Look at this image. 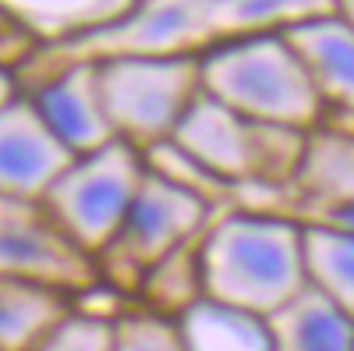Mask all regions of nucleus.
I'll list each match as a JSON object with an SVG mask.
<instances>
[{
	"mask_svg": "<svg viewBox=\"0 0 354 351\" xmlns=\"http://www.w3.org/2000/svg\"><path fill=\"white\" fill-rule=\"evenodd\" d=\"M110 351H185L177 316L156 312L149 305L113 316V344Z\"/></svg>",
	"mask_w": 354,
	"mask_h": 351,
	"instance_id": "a211bd4d",
	"label": "nucleus"
},
{
	"mask_svg": "<svg viewBox=\"0 0 354 351\" xmlns=\"http://www.w3.org/2000/svg\"><path fill=\"white\" fill-rule=\"evenodd\" d=\"M326 110L354 107V25L337 15H315L280 28Z\"/></svg>",
	"mask_w": 354,
	"mask_h": 351,
	"instance_id": "9b49d317",
	"label": "nucleus"
},
{
	"mask_svg": "<svg viewBox=\"0 0 354 351\" xmlns=\"http://www.w3.org/2000/svg\"><path fill=\"white\" fill-rule=\"evenodd\" d=\"M131 4L135 0H0V11L11 15L36 46L46 50L121 21Z\"/></svg>",
	"mask_w": 354,
	"mask_h": 351,
	"instance_id": "4468645a",
	"label": "nucleus"
},
{
	"mask_svg": "<svg viewBox=\"0 0 354 351\" xmlns=\"http://www.w3.org/2000/svg\"><path fill=\"white\" fill-rule=\"evenodd\" d=\"M185 351H273L262 316L230 309L209 298H195L177 312Z\"/></svg>",
	"mask_w": 354,
	"mask_h": 351,
	"instance_id": "dca6fc26",
	"label": "nucleus"
},
{
	"mask_svg": "<svg viewBox=\"0 0 354 351\" xmlns=\"http://www.w3.org/2000/svg\"><path fill=\"white\" fill-rule=\"evenodd\" d=\"M290 185L319 210L351 213L354 199V138L351 128L319 121L305 132L301 156L294 163Z\"/></svg>",
	"mask_w": 354,
	"mask_h": 351,
	"instance_id": "f8f14e48",
	"label": "nucleus"
},
{
	"mask_svg": "<svg viewBox=\"0 0 354 351\" xmlns=\"http://www.w3.org/2000/svg\"><path fill=\"white\" fill-rule=\"evenodd\" d=\"M209 220H213V199H205L202 192L149 167L121 227L113 231L106 249L96 255L100 277L106 270L110 280H117L128 291H138L142 277L156 262L192 245Z\"/></svg>",
	"mask_w": 354,
	"mask_h": 351,
	"instance_id": "0eeeda50",
	"label": "nucleus"
},
{
	"mask_svg": "<svg viewBox=\"0 0 354 351\" xmlns=\"http://www.w3.org/2000/svg\"><path fill=\"white\" fill-rule=\"evenodd\" d=\"M113 344V316L71 309L32 351H110Z\"/></svg>",
	"mask_w": 354,
	"mask_h": 351,
	"instance_id": "6ab92c4d",
	"label": "nucleus"
},
{
	"mask_svg": "<svg viewBox=\"0 0 354 351\" xmlns=\"http://www.w3.org/2000/svg\"><path fill=\"white\" fill-rule=\"evenodd\" d=\"M301 270L305 287L354 312V238L351 227L337 224H301Z\"/></svg>",
	"mask_w": 354,
	"mask_h": 351,
	"instance_id": "f3484780",
	"label": "nucleus"
},
{
	"mask_svg": "<svg viewBox=\"0 0 354 351\" xmlns=\"http://www.w3.org/2000/svg\"><path fill=\"white\" fill-rule=\"evenodd\" d=\"M0 277L61 287L78 298L100 284V267L57 227L39 199L0 195Z\"/></svg>",
	"mask_w": 354,
	"mask_h": 351,
	"instance_id": "6e6552de",
	"label": "nucleus"
},
{
	"mask_svg": "<svg viewBox=\"0 0 354 351\" xmlns=\"http://www.w3.org/2000/svg\"><path fill=\"white\" fill-rule=\"evenodd\" d=\"M36 39L25 33V28L11 18V15H4L0 11V68L4 71H21L28 61L36 57Z\"/></svg>",
	"mask_w": 354,
	"mask_h": 351,
	"instance_id": "aec40b11",
	"label": "nucleus"
},
{
	"mask_svg": "<svg viewBox=\"0 0 354 351\" xmlns=\"http://www.w3.org/2000/svg\"><path fill=\"white\" fill-rule=\"evenodd\" d=\"M96 85L113 138L145 153L174 135L177 121L202 93L198 57H103L96 61Z\"/></svg>",
	"mask_w": 354,
	"mask_h": 351,
	"instance_id": "39448f33",
	"label": "nucleus"
},
{
	"mask_svg": "<svg viewBox=\"0 0 354 351\" xmlns=\"http://www.w3.org/2000/svg\"><path fill=\"white\" fill-rule=\"evenodd\" d=\"M21 93L36 107L50 135L71 156L93 153L113 138L100 100V85H96V61H78V64H64L46 75H36L21 82Z\"/></svg>",
	"mask_w": 354,
	"mask_h": 351,
	"instance_id": "1a4fd4ad",
	"label": "nucleus"
},
{
	"mask_svg": "<svg viewBox=\"0 0 354 351\" xmlns=\"http://www.w3.org/2000/svg\"><path fill=\"white\" fill-rule=\"evenodd\" d=\"M71 153L50 135L25 93L0 107V195L43 199Z\"/></svg>",
	"mask_w": 354,
	"mask_h": 351,
	"instance_id": "9d476101",
	"label": "nucleus"
},
{
	"mask_svg": "<svg viewBox=\"0 0 354 351\" xmlns=\"http://www.w3.org/2000/svg\"><path fill=\"white\" fill-rule=\"evenodd\" d=\"M145 170L149 163L142 150L110 138L93 153L71 156V163L53 178L39 202L57 220V227L96 259L113 238V231L121 227Z\"/></svg>",
	"mask_w": 354,
	"mask_h": 351,
	"instance_id": "423d86ee",
	"label": "nucleus"
},
{
	"mask_svg": "<svg viewBox=\"0 0 354 351\" xmlns=\"http://www.w3.org/2000/svg\"><path fill=\"white\" fill-rule=\"evenodd\" d=\"M18 93H21V85H18L15 71H4V68H0V107H4L8 100H15Z\"/></svg>",
	"mask_w": 354,
	"mask_h": 351,
	"instance_id": "412c9836",
	"label": "nucleus"
},
{
	"mask_svg": "<svg viewBox=\"0 0 354 351\" xmlns=\"http://www.w3.org/2000/svg\"><path fill=\"white\" fill-rule=\"evenodd\" d=\"M315 15H333V0H135L121 21L100 33L36 50V57L15 78L21 85L53 68L121 53L202 57L205 50L230 39L273 33V28Z\"/></svg>",
	"mask_w": 354,
	"mask_h": 351,
	"instance_id": "f257e3e1",
	"label": "nucleus"
},
{
	"mask_svg": "<svg viewBox=\"0 0 354 351\" xmlns=\"http://www.w3.org/2000/svg\"><path fill=\"white\" fill-rule=\"evenodd\" d=\"M167 142L216 185H290L305 132L245 121L198 93Z\"/></svg>",
	"mask_w": 354,
	"mask_h": 351,
	"instance_id": "20e7f679",
	"label": "nucleus"
},
{
	"mask_svg": "<svg viewBox=\"0 0 354 351\" xmlns=\"http://www.w3.org/2000/svg\"><path fill=\"white\" fill-rule=\"evenodd\" d=\"M354 312L305 287L266 316L273 351H354Z\"/></svg>",
	"mask_w": 354,
	"mask_h": 351,
	"instance_id": "ddd939ff",
	"label": "nucleus"
},
{
	"mask_svg": "<svg viewBox=\"0 0 354 351\" xmlns=\"http://www.w3.org/2000/svg\"><path fill=\"white\" fill-rule=\"evenodd\" d=\"M71 309L75 298L61 287L0 277V351H32Z\"/></svg>",
	"mask_w": 354,
	"mask_h": 351,
	"instance_id": "2eb2a0df",
	"label": "nucleus"
},
{
	"mask_svg": "<svg viewBox=\"0 0 354 351\" xmlns=\"http://www.w3.org/2000/svg\"><path fill=\"white\" fill-rule=\"evenodd\" d=\"M198 85L245 121L294 132L315 128L326 110L280 28L205 50L198 57Z\"/></svg>",
	"mask_w": 354,
	"mask_h": 351,
	"instance_id": "7ed1b4c3",
	"label": "nucleus"
},
{
	"mask_svg": "<svg viewBox=\"0 0 354 351\" xmlns=\"http://www.w3.org/2000/svg\"><path fill=\"white\" fill-rule=\"evenodd\" d=\"M195 267L202 298L266 319L305 291L301 224L255 210L220 213L198 234Z\"/></svg>",
	"mask_w": 354,
	"mask_h": 351,
	"instance_id": "f03ea898",
	"label": "nucleus"
}]
</instances>
